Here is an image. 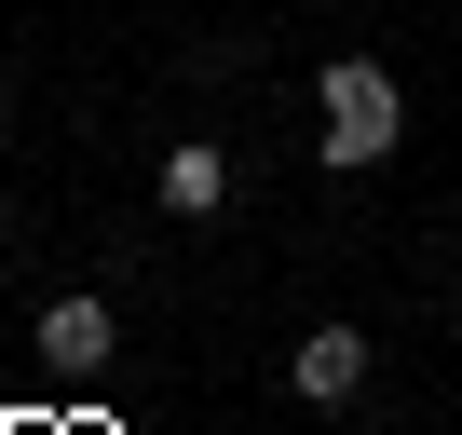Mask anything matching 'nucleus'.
<instances>
[{
  "label": "nucleus",
  "mask_w": 462,
  "mask_h": 435,
  "mask_svg": "<svg viewBox=\"0 0 462 435\" xmlns=\"http://www.w3.org/2000/svg\"><path fill=\"white\" fill-rule=\"evenodd\" d=\"M286 394H300V408H354V394H367V327H313V340L286 354Z\"/></svg>",
  "instance_id": "nucleus-3"
},
{
  "label": "nucleus",
  "mask_w": 462,
  "mask_h": 435,
  "mask_svg": "<svg viewBox=\"0 0 462 435\" xmlns=\"http://www.w3.org/2000/svg\"><path fill=\"white\" fill-rule=\"evenodd\" d=\"M0 109H14V82H0Z\"/></svg>",
  "instance_id": "nucleus-6"
},
{
  "label": "nucleus",
  "mask_w": 462,
  "mask_h": 435,
  "mask_svg": "<svg viewBox=\"0 0 462 435\" xmlns=\"http://www.w3.org/2000/svg\"><path fill=\"white\" fill-rule=\"evenodd\" d=\"M28 354H42L69 394H96V381L123 367V313H109L96 286H55V300H42V327H28Z\"/></svg>",
  "instance_id": "nucleus-2"
},
{
  "label": "nucleus",
  "mask_w": 462,
  "mask_h": 435,
  "mask_svg": "<svg viewBox=\"0 0 462 435\" xmlns=\"http://www.w3.org/2000/svg\"><path fill=\"white\" fill-rule=\"evenodd\" d=\"M150 204H163V218H217V204H231V150H217V136H177L163 177H150Z\"/></svg>",
  "instance_id": "nucleus-4"
},
{
  "label": "nucleus",
  "mask_w": 462,
  "mask_h": 435,
  "mask_svg": "<svg viewBox=\"0 0 462 435\" xmlns=\"http://www.w3.org/2000/svg\"><path fill=\"white\" fill-rule=\"evenodd\" d=\"M313 109H327V163H340V177H367V163L408 136V96H394V69H381V55H327Z\"/></svg>",
  "instance_id": "nucleus-1"
},
{
  "label": "nucleus",
  "mask_w": 462,
  "mask_h": 435,
  "mask_svg": "<svg viewBox=\"0 0 462 435\" xmlns=\"http://www.w3.org/2000/svg\"><path fill=\"white\" fill-rule=\"evenodd\" d=\"M0 259H14V204H0Z\"/></svg>",
  "instance_id": "nucleus-5"
}]
</instances>
